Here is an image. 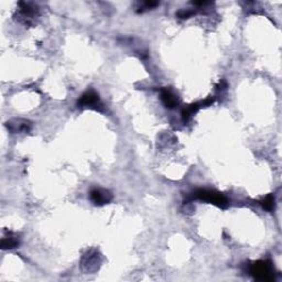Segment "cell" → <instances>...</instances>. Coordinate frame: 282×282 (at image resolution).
Segmentation results:
<instances>
[{
  "label": "cell",
  "instance_id": "4",
  "mask_svg": "<svg viewBox=\"0 0 282 282\" xmlns=\"http://www.w3.org/2000/svg\"><path fill=\"white\" fill-rule=\"evenodd\" d=\"M80 108H91L97 112H104V104L101 103L100 96L94 91H87L77 100Z\"/></svg>",
  "mask_w": 282,
  "mask_h": 282
},
{
  "label": "cell",
  "instance_id": "6",
  "mask_svg": "<svg viewBox=\"0 0 282 282\" xmlns=\"http://www.w3.org/2000/svg\"><path fill=\"white\" fill-rule=\"evenodd\" d=\"M89 198L91 201L95 204V205L101 206L105 204H108L113 199V195L108 190L100 189V187H96L89 192Z\"/></svg>",
  "mask_w": 282,
  "mask_h": 282
},
{
  "label": "cell",
  "instance_id": "1",
  "mask_svg": "<svg viewBox=\"0 0 282 282\" xmlns=\"http://www.w3.org/2000/svg\"><path fill=\"white\" fill-rule=\"evenodd\" d=\"M40 16V8L32 2H19L18 9L15 14V19L18 22L27 27H31L35 23V20Z\"/></svg>",
  "mask_w": 282,
  "mask_h": 282
},
{
  "label": "cell",
  "instance_id": "7",
  "mask_svg": "<svg viewBox=\"0 0 282 282\" xmlns=\"http://www.w3.org/2000/svg\"><path fill=\"white\" fill-rule=\"evenodd\" d=\"M7 128L9 129V132L12 133H29L31 130V122L24 119H14L8 121Z\"/></svg>",
  "mask_w": 282,
  "mask_h": 282
},
{
  "label": "cell",
  "instance_id": "2",
  "mask_svg": "<svg viewBox=\"0 0 282 282\" xmlns=\"http://www.w3.org/2000/svg\"><path fill=\"white\" fill-rule=\"evenodd\" d=\"M249 275H251L255 279L259 281L270 282L275 280V269H273L270 261L258 260L249 265Z\"/></svg>",
  "mask_w": 282,
  "mask_h": 282
},
{
  "label": "cell",
  "instance_id": "13",
  "mask_svg": "<svg viewBox=\"0 0 282 282\" xmlns=\"http://www.w3.org/2000/svg\"><path fill=\"white\" fill-rule=\"evenodd\" d=\"M159 5L158 2L156 1H147V2H142L141 6H140V9H144V10H148V9H152V8L157 7Z\"/></svg>",
  "mask_w": 282,
  "mask_h": 282
},
{
  "label": "cell",
  "instance_id": "5",
  "mask_svg": "<svg viewBox=\"0 0 282 282\" xmlns=\"http://www.w3.org/2000/svg\"><path fill=\"white\" fill-rule=\"evenodd\" d=\"M100 263H101V260H100V253H98L96 250H92V251H88L87 253H85V255L83 256V258H82V261H81V265L84 271L91 273V272H95L96 270H98Z\"/></svg>",
  "mask_w": 282,
  "mask_h": 282
},
{
  "label": "cell",
  "instance_id": "9",
  "mask_svg": "<svg viewBox=\"0 0 282 282\" xmlns=\"http://www.w3.org/2000/svg\"><path fill=\"white\" fill-rule=\"evenodd\" d=\"M20 244L19 237L14 234V232H7V235L2 237L1 239V248L3 250H8V249H14L16 247H18Z\"/></svg>",
  "mask_w": 282,
  "mask_h": 282
},
{
  "label": "cell",
  "instance_id": "12",
  "mask_svg": "<svg viewBox=\"0 0 282 282\" xmlns=\"http://www.w3.org/2000/svg\"><path fill=\"white\" fill-rule=\"evenodd\" d=\"M195 14L194 10H181L178 12V17L180 19H189Z\"/></svg>",
  "mask_w": 282,
  "mask_h": 282
},
{
  "label": "cell",
  "instance_id": "10",
  "mask_svg": "<svg viewBox=\"0 0 282 282\" xmlns=\"http://www.w3.org/2000/svg\"><path fill=\"white\" fill-rule=\"evenodd\" d=\"M161 100L167 108H174L179 105V100L174 94L169 89H161Z\"/></svg>",
  "mask_w": 282,
  "mask_h": 282
},
{
  "label": "cell",
  "instance_id": "8",
  "mask_svg": "<svg viewBox=\"0 0 282 282\" xmlns=\"http://www.w3.org/2000/svg\"><path fill=\"white\" fill-rule=\"evenodd\" d=\"M214 101V98H208V100H205L204 101H201V103H196V104H192L191 106H189V107L185 108V109H183V112H182V118H183V120L184 121H187L191 118L192 115H194V114L198 112V110L199 108H202L204 107V106H208V105H211L212 103Z\"/></svg>",
  "mask_w": 282,
  "mask_h": 282
},
{
  "label": "cell",
  "instance_id": "3",
  "mask_svg": "<svg viewBox=\"0 0 282 282\" xmlns=\"http://www.w3.org/2000/svg\"><path fill=\"white\" fill-rule=\"evenodd\" d=\"M193 198L199 199V201L214 204V205L222 207V208H226L228 206V204H230L226 196L222 193H219V192L217 191H213V190H206V189L196 190L193 193Z\"/></svg>",
  "mask_w": 282,
  "mask_h": 282
},
{
  "label": "cell",
  "instance_id": "11",
  "mask_svg": "<svg viewBox=\"0 0 282 282\" xmlns=\"http://www.w3.org/2000/svg\"><path fill=\"white\" fill-rule=\"evenodd\" d=\"M259 203H260V205L265 208V210L271 212L273 208H275V203H276L275 195L269 194V195L265 196V198L261 199Z\"/></svg>",
  "mask_w": 282,
  "mask_h": 282
}]
</instances>
